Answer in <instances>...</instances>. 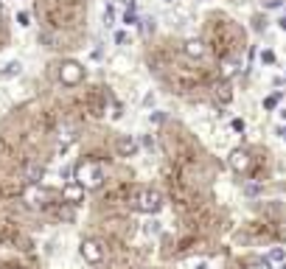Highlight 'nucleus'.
I'll list each match as a JSON object with an SVG mask.
<instances>
[{
    "label": "nucleus",
    "instance_id": "obj_21",
    "mask_svg": "<svg viewBox=\"0 0 286 269\" xmlns=\"http://www.w3.org/2000/svg\"><path fill=\"white\" fill-rule=\"evenodd\" d=\"M143 31H146V34H152V31H154V20H152V17H146V20H143Z\"/></svg>",
    "mask_w": 286,
    "mask_h": 269
},
{
    "label": "nucleus",
    "instance_id": "obj_14",
    "mask_svg": "<svg viewBox=\"0 0 286 269\" xmlns=\"http://www.w3.org/2000/svg\"><path fill=\"white\" fill-rule=\"evenodd\" d=\"M266 261H272V264H284V261H286V252H284L280 247H275V250H270Z\"/></svg>",
    "mask_w": 286,
    "mask_h": 269
},
{
    "label": "nucleus",
    "instance_id": "obj_16",
    "mask_svg": "<svg viewBox=\"0 0 286 269\" xmlns=\"http://www.w3.org/2000/svg\"><path fill=\"white\" fill-rule=\"evenodd\" d=\"M17 22H20L22 28H28V26H31V14H28V12H17Z\"/></svg>",
    "mask_w": 286,
    "mask_h": 269
},
{
    "label": "nucleus",
    "instance_id": "obj_7",
    "mask_svg": "<svg viewBox=\"0 0 286 269\" xmlns=\"http://www.w3.org/2000/svg\"><path fill=\"white\" fill-rule=\"evenodd\" d=\"M228 163H230V168L236 171V174H244V171L250 168V154H247L244 149H233L230 157H228Z\"/></svg>",
    "mask_w": 286,
    "mask_h": 269
},
{
    "label": "nucleus",
    "instance_id": "obj_31",
    "mask_svg": "<svg viewBox=\"0 0 286 269\" xmlns=\"http://www.w3.org/2000/svg\"><path fill=\"white\" fill-rule=\"evenodd\" d=\"M280 269H286V261H284V264H280Z\"/></svg>",
    "mask_w": 286,
    "mask_h": 269
},
{
    "label": "nucleus",
    "instance_id": "obj_15",
    "mask_svg": "<svg viewBox=\"0 0 286 269\" xmlns=\"http://www.w3.org/2000/svg\"><path fill=\"white\" fill-rule=\"evenodd\" d=\"M278 101H280L278 92H275V96H266V98H264V110H275V106H278Z\"/></svg>",
    "mask_w": 286,
    "mask_h": 269
},
{
    "label": "nucleus",
    "instance_id": "obj_11",
    "mask_svg": "<svg viewBox=\"0 0 286 269\" xmlns=\"http://www.w3.org/2000/svg\"><path fill=\"white\" fill-rule=\"evenodd\" d=\"M236 73H238V62H236V59H224V62H222V78H224V82H230Z\"/></svg>",
    "mask_w": 286,
    "mask_h": 269
},
{
    "label": "nucleus",
    "instance_id": "obj_13",
    "mask_svg": "<svg viewBox=\"0 0 286 269\" xmlns=\"http://www.w3.org/2000/svg\"><path fill=\"white\" fill-rule=\"evenodd\" d=\"M22 73V62H8L3 70H0V78H14Z\"/></svg>",
    "mask_w": 286,
    "mask_h": 269
},
{
    "label": "nucleus",
    "instance_id": "obj_9",
    "mask_svg": "<svg viewBox=\"0 0 286 269\" xmlns=\"http://www.w3.org/2000/svg\"><path fill=\"white\" fill-rule=\"evenodd\" d=\"M214 96H216V101H219V104H230V101H233V87H230V82H216L214 84Z\"/></svg>",
    "mask_w": 286,
    "mask_h": 269
},
{
    "label": "nucleus",
    "instance_id": "obj_8",
    "mask_svg": "<svg viewBox=\"0 0 286 269\" xmlns=\"http://www.w3.org/2000/svg\"><path fill=\"white\" fill-rule=\"evenodd\" d=\"M115 149H118V154H121V157H132V154H138L140 143H138L135 138H132V134H124V138H118Z\"/></svg>",
    "mask_w": 286,
    "mask_h": 269
},
{
    "label": "nucleus",
    "instance_id": "obj_10",
    "mask_svg": "<svg viewBox=\"0 0 286 269\" xmlns=\"http://www.w3.org/2000/svg\"><path fill=\"white\" fill-rule=\"evenodd\" d=\"M182 50H186V56H191V59H202V56H205V42L194 36V40H186Z\"/></svg>",
    "mask_w": 286,
    "mask_h": 269
},
{
    "label": "nucleus",
    "instance_id": "obj_30",
    "mask_svg": "<svg viewBox=\"0 0 286 269\" xmlns=\"http://www.w3.org/2000/svg\"><path fill=\"white\" fill-rule=\"evenodd\" d=\"M194 269H208V264H205V261H200V264H196Z\"/></svg>",
    "mask_w": 286,
    "mask_h": 269
},
{
    "label": "nucleus",
    "instance_id": "obj_22",
    "mask_svg": "<svg viewBox=\"0 0 286 269\" xmlns=\"http://www.w3.org/2000/svg\"><path fill=\"white\" fill-rule=\"evenodd\" d=\"M163 120H166V112H154V115H152V124H163Z\"/></svg>",
    "mask_w": 286,
    "mask_h": 269
},
{
    "label": "nucleus",
    "instance_id": "obj_25",
    "mask_svg": "<svg viewBox=\"0 0 286 269\" xmlns=\"http://www.w3.org/2000/svg\"><path fill=\"white\" fill-rule=\"evenodd\" d=\"M264 6H266V8H272V6L278 8V6H280V0H264Z\"/></svg>",
    "mask_w": 286,
    "mask_h": 269
},
{
    "label": "nucleus",
    "instance_id": "obj_27",
    "mask_svg": "<svg viewBox=\"0 0 286 269\" xmlns=\"http://www.w3.org/2000/svg\"><path fill=\"white\" fill-rule=\"evenodd\" d=\"M121 3H124L126 8H135V0H121Z\"/></svg>",
    "mask_w": 286,
    "mask_h": 269
},
{
    "label": "nucleus",
    "instance_id": "obj_23",
    "mask_svg": "<svg viewBox=\"0 0 286 269\" xmlns=\"http://www.w3.org/2000/svg\"><path fill=\"white\" fill-rule=\"evenodd\" d=\"M115 42L124 45V42H126V34H124V31H115Z\"/></svg>",
    "mask_w": 286,
    "mask_h": 269
},
{
    "label": "nucleus",
    "instance_id": "obj_12",
    "mask_svg": "<svg viewBox=\"0 0 286 269\" xmlns=\"http://www.w3.org/2000/svg\"><path fill=\"white\" fill-rule=\"evenodd\" d=\"M73 138H76L73 126H59V146H62V152L68 149V143H73Z\"/></svg>",
    "mask_w": 286,
    "mask_h": 269
},
{
    "label": "nucleus",
    "instance_id": "obj_24",
    "mask_svg": "<svg viewBox=\"0 0 286 269\" xmlns=\"http://www.w3.org/2000/svg\"><path fill=\"white\" fill-rule=\"evenodd\" d=\"M247 269H270V264H266V261H258V264H250Z\"/></svg>",
    "mask_w": 286,
    "mask_h": 269
},
{
    "label": "nucleus",
    "instance_id": "obj_2",
    "mask_svg": "<svg viewBox=\"0 0 286 269\" xmlns=\"http://www.w3.org/2000/svg\"><path fill=\"white\" fill-rule=\"evenodd\" d=\"M135 208L140 213H158L160 208H163V196H160V191H154V188H143L140 194L135 196Z\"/></svg>",
    "mask_w": 286,
    "mask_h": 269
},
{
    "label": "nucleus",
    "instance_id": "obj_32",
    "mask_svg": "<svg viewBox=\"0 0 286 269\" xmlns=\"http://www.w3.org/2000/svg\"><path fill=\"white\" fill-rule=\"evenodd\" d=\"M163 3H174V0H163Z\"/></svg>",
    "mask_w": 286,
    "mask_h": 269
},
{
    "label": "nucleus",
    "instance_id": "obj_5",
    "mask_svg": "<svg viewBox=\"0 0 286 269\" xmlns=\"http://www.w3.org/2000/svg\"><path fill=\"white\" fill-rule=\"evenodd\" d=\"M22 199H26L31 208H42L45 202H48V191H45L40 182H36V185H28V188H26V194H22Z\"/></svg>",
    "mask_w": 286,
    "mask_h": 269
},
{
    "label": "nucleus",
    "instance_id": "obj_4",
    "mask_svg": "<svg viewBox=\"0 0 286 269\" xmlns=\"http://www.w3.org/2000/svg\"><path fill=\"white\" fill-rule=\"evenodd\" d=\"M82 258H84L87 264H101L104 261V250H101L98 241L87 238V241H82Z\"/></svg>",
    "mask_w": 286,
    "mask_h": 269
},
{
    "label": "nucleus",
    "instance_id": "obj_19",
    "mask_svg": "<svg viewBox=\"0 0 286 269\" xmlns=\"http://www.w3.org/2000/svg\"><path fill=\"white\" fill-rule=\"evenodd\" d=\"M261 62H264V64H272V62H275V54H272V50H264V54H261Z\"/></svg>",
    "mask_w": 286,
    "mask_h": 269
},
{
    "label": "nucleus",
    "instance_id": "obj_6",
    "mask_svg": "<svg viewBox=\"0 0 286 269\" xmlns=\"http://www.w3.org/2000/svg\"><path fill=\"white\" fill-rule=\"evenodd\" d=\"M62 199L70 202V205H79L82 199H84V188H82L76 180H68V182L62 185Z\"/></svg>",
    "mask_w": 286,
    "mask_h": 269
},
{
    "label": "nucleus",
    "instance_id": "obj_3",
    "mask_svg": "<svg viewBox=\"0 0 286 269\" xmlns=\"http://www.w3.org/2000/svg\"><path fill=\"white\" fill-rule=\"evenodd\" d=\"M82 78H84V68H82L79 62L68 59V62L59 64V82H62V84L73 87V84H79Z\"/></svg>",
    "mask_w": 286,
    "mask_h": 269
},
{
    "label": "nucleus",
    "instance_id": "obj_1",
    "mask_svg": "<svg viewBox=\"0 0 286 269\" xmlns=\"http://www.w3.org/2000/svg\"><path fill=\"white\" fill-rule=\"evenodd\" d=\"M76 182H79L84 191H96V188H101V182H104V171H101V166L93 163V160H82V163L76 166Z\"/></svg>",
    "mask_w": 286,
    "mask_h": 269
},
{
    "label": "nucleus",
    "instance_id": "obj_17",
    "mask_svg": "<svg viewBox=\"0 0 286 269\" xmlns=\"http://www.w3.org/2000/svg\"><path fill=\"white\" fill-rule=\"evenodd\" d=\"M135 20H138L135 8H126V14H124V22H126V26H135Z\"/></svg>",
    "mask_w": 286,
    "mask_h": 269
},
{
    "label": "nucleus",
    "instance_id": "obj_18",
    "mask_svg": "<svg viewBox=\"0 0 286 269\" xmlns=\"http://www.w3.org/2000/svg\"><path fill=\"white\" fill-rule=\"evenodd\" d=\"M146 233H152V236H154V233H160V222H154V219H152L149 224H146Z\"/></svg>",
    "mask_w": 286,
    "mask_h": 269
},
{
    "label": "nucleus",
    "instance_id": "obj_26",
    "mask_svg": "<svg viewBox=\"0 0 286 269\" xmlns=\"http://www.w3.org/2000/svg\"><path fill=\"white\" fill-rule=\"evenodd\" d=\"M233 129H236V132H242V129H244V120L236 118V120H233Z\"/></svg>",
    "mask_w": 286,
    "mask_h": 269
},
{
    "label": "nucleus",
    "instance_id": "obj_20",
    "mask_svg": "<svg viewBox=\"0 0 286 269\" xmlns=\"http://www.w3.org/2000/svg\"><path fill=\"white\" fill-rule=\"evenodd\" d=\"M104 20H107V26H112V22H115V8H112V6L104 12Z\"/></svg>",
    "mask_w": 286,
    "mask_h": 269
},
{
    "label": "nucleus",
    "instance_id": "obj_29",
    "mask_svg": "<svg viewBox=\"0 0 286 269\" xmlns=\"http://www.w3.org/2000/svg\"><path fill=\"white\" fill-rule=\"evenodd\" d=\"M278 26H280V28L286 31V17H280V20H278Z\"/></svg>",
    "mask_w": 286,
    "mask_h": 269
},
{
    "label": "nucleus",
    "instance_id": "obj_28",
    "mask_svg": "<svg viewBox=\"0 0 286 269\" xmlns=\"http://www.w3.org/2000/svg\"><path fill=\"white\" fill-rule=\"evenodd\" d=\"M278 134H280V138L286 140V126H278Z\"/></svg>",
    "mask_w": 286,
    "mask_h": 269
}]
</instances>
